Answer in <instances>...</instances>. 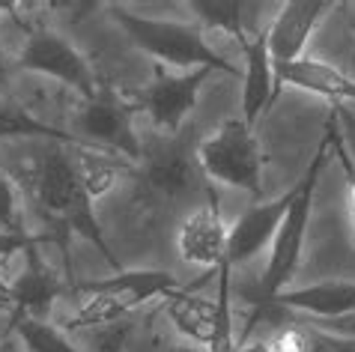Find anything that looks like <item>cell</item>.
<instances>
[{"mask_svg":"<svg viewBox=\"0 0 355 352\" xmlns=\"http://www.w3.org/2000/svg\"><path fill=\"white\" fill-rule=\"evenodd\" d=\"M33 194H36L39 209L57 224V245H60L63 254L69 251L66 248L69 236H81L120 272V260L114 257L111 245H107L93 212V200L87 197L81 176H78L72 146L48 143V150L42 152L33 173Z\"/></svg>","mask_w":355,"mask_h":352,"instance_id":"1","label":"cell"},{"mask_svg":"<svg viewBox=\"0 0 355 352\" xmlns=\"http://www.w3.org/2000/svg\"><path fill=\"white\" fill-rule=\"evenodd\" d=\"M182 290L171 272H116L105 281H72L69 299L75 308L60 319L66 335H84V331L111 326V322L129 319L135 310L150 305L155 299H167L171 292Z\"/></svg>","mask_w":355,"mask_h":352,"instance_id":"2","label":"cell"},{"mask_svg":"<svg viewBox=\"0 0 355 352\" xmlns=\"http://www.w3.org/2000/svg\"><path fill=\"white\" fill-rule=\"evenodd\" d=\"M114 24L132 39L135 48L150 54L153 60L173 72H194V69H212L239 75V69L221 57L215 48L206 42L203 30L191 21H176V18H150L137 15L125 6H107Z\"/></svg>","mask_w":355,"mask_h":352,"instance_id":"3","label":"cell"},{"mask_svg":"<svg viewBox=\"0 0 355 352\" xmlns=\"http://www.w3.org/2000/svg\"><path fill=\"white\" fill-rule=\"evenodd\" d=\"M331 143L329 138H322L317 155H313L308 173L302 176V182L293 188V203L287 215H284L278 233H275L272 245H269V263H266V272L257 283V290L251 292V305L260 308L266 301H272L275 296H281L287 290V283L293 281L295 269H299L302 260V248H304V233H308V221H311V209H313V191H317L320 182V170L325 159H329Z\"/></svg>","mask_w":355,"mask_h":352,"instance_id":"4","label":"cell"},{"mask_svg":"<svg viewBox=\"0 0 355 352\" xmlns=\"http://www.w3.org/2000/svg\"><path fill=\"white\" fill-rule=\"evenodd\" d=\"M194 161L209 185L248 191L251 197L263 194V150L254 129L242 123V116L221 123L212 134L194 146Z\"/></svg>","mask_w":355,"mask_h":352,"instance_id":"5","label":"cell"},{"mask_svg":"<svg viewBox=\"0 0 355 352\" xmlns=\"http://www.w3.org/2000/svg\"><path fill=\"white\" fill-rule=\"evenodd\" d=\"M15 66L24 72L51 78V81L75 90L81 99H93L102 90L90 60L54 27H31L21 51L15 57Z\"/></svg>","mask_w":355,"mask_h":352,"instance_id":"6","label":"cell"},{"mask_svg":"<svg viewBox=\"0 0 355 352\" xmlns=\"http://www.w3.org/2000/svg\"><path fill=\"white\" fill-rule=\"evenodd\" d=\"M135 105L114 90H98L93 99H81L78 107V138L102 152L123 155L125 161H141V138L135 134Z\"/></svg>","mask_w":355,"mask_h":352,"instance_id":"7","label":"cell"},{"mask_svg":"<svg viewBox=\"0 0 355 352\" xmlns=\"http://www.w3.org/2000/svg\"><path fill=\"white\" fill-rule=\"evenodd\" d=\"M212 69H194V72H162L153 84H146L137 102L150 116L153 129L162 138H180L185 120L197 107V96L200 87Z\"/></svg>","mask_w":355,"mask_h":352,"instance_id":"8","label":"cell"},{"mask_svg":"<svg viewBox=\"0 0 355 352\" xmlns=\"http://www.w3.org/2000/svg\"><path fill=\"white\" fill-rule=\"evenodd\" d=\"M137 170H141L146 188L167 203L189 197L197 185V173H200L189 146L180 138H162V134H155L150 143H141Z\"/></svg>","mask_w":355,"mask_h":352,"instance_id":"9","label":"cell"},{"mask_svg":"<svg viewBox=\"0 0 355 352\" xmlns=\"http://www.w3.org/2000/svg\"><path fill=\"white\" fill-rule=\"evenodd\" d=\"M176 254L189 263V266L218 272L227 257V224L218 206V191L215 185H206V203L191 209L180 221L173 233Z\"/></svg>","mask_w":355,"mask_h":352,"instance_id":"10","label":"cell"},{"mask_svg":"<svg viewBox=\"0 0 355 352\" xmlns=\"http://www.w3.org/2000/svg\"><path fill=\"white\" fill-rule=\"evenodd\" d=\"M215 275H218L215 299L200 296V292H191V290H176L167 299H162L164 319L171 322L173 335L182 340H191L197 346L212 344L215 328H218V319H221V308L224 301H230V266L224 263Z\"/></svg>","mask_w":355,"mask_h":352,"instance_id":"11","label":"cell"},{"mask_svg":"<svg viewBox=\"0 0 355 352\" xmlns=\"http://www.w3.org/2000/svg\"><path fill=\"white\" fill-rule=\"evenodd\" d=\"M334 3L325 0H293L278 9V15L272 18V24L266 27V45H269L272 66H287L293 60L304 57L317 24L331 12Z\"/></svg>","mask_w":355,"mask_h":352,"instance_id":"12","label":"cell"},{"mask_svg":"<svg viewBox=\"0 0 355 352\" xmlns=\"http://www.w3.org/2000/svg\"><path fill=\"white\" fill-rule=\"evenodd\" d=\"M293 203V191L281 194L278 200L269 203H257V206L245 209L230 227H227V266H245L248 260H254L257 254L272 245L275 233H278L284 215H287Z\"/></svg>","mask_w":355,"mask_h":352,"instance_id":"13","label":"cell"},{"mask_svg":"<svg viewBox=\"0 0 355 352\" xmlns=\"http://www.w3.org/2000/svg\"><path fill=\"white\" fill-rule=\"evenodd\" d=\"M24 266L12 281V296H15V310H12V322L33 317V319H45V314L51 310L54 301H60L69 296V283L57 278V272L48 266L39 254V245L27 248L24 254Z\"/></svg>","mask_w":355,"mask_h":352,"instance_id":"14","label":"cell"},{"mask_svg":"<svg viewBox=\"0 0 355 352\" xmlns=\"http://www.w3.org/2000/svg\"><path fill=\"white\" fill-rule=\"evenodd\" d=\"M284 87H295L304 93H317L334 105H355V81L340 72L338 66L317 60V57H299L287 66H275V99Z\"/></svg>","mask_w":355,"mask_h":352,"instance_id":"15","label":"cell"},{"mask_svg":"<svg viewBox=\"0 0 355 352\" xmlns=\"http://www.w3.org/2000/svg\"><path fill=\"white\" fill-rule=\"evenodd\" d=\"M245 54V93H242V123L254 129L263 114L275 105V66L266 45V27L242 39Z\"/></svg>","mask_w":355,"mask_h":352,"instance_id":"16","label":"cell"},{"mask_svg":"<svg viewBox=\"0 0 355 352\" xmlns=\"http://www.w3.org/2000/svg\"><path fill=\"white\" fill-rule=\"evenodd\" d=\"M266 305H275L287 314L311 317V319H338L355 314V283L349 281H325L302 290H284Z\"/></svg>","mask_w":355,"mask_h":352,"instance_id":"17","label":"cell"},{"mask_svg":"<svg viewBox=\"0 0 355 352\" xmlns=\"http://www.w3.org/2000/svg\"><path fill=\"white\" fill-rule=\"evenodd\" d=\"M12 138H24V141H48V143H63V146H84V150H96L84 138L78 134H66L63 129H57L51 123L36 120L31 111H24L21 105H15L12 99L0 96V141H12ZM102 152V150H98Z\"/></svg>","mask_w":355,"mask_h":352,"instance_id":"18","label":"cell"},{"mask_svg":"<svg viewBox=\"0 0 355 352\" xmlns=\"http://www.w3.org/2000/svg\"><path fill=\"white\" fill-rule=\"evenodd\" d=\"M72 155H75V168H78V176H81V185H84L87 197H90L93 203L107 197V194L120 185L125 170L137 168V164L125 161L123 155L84 150V146H72Z\"/></svg>","mask_w":355,"mask_h":352,"instance_id":"19","label":"cell"},{"mask_svg":"<svg viewBox=\"0 0 355 352\" xmlns=\"http://www.w3.org/2000/svg\"><path fill=\"white\" fill-rule=\"evenodd\" d=\"M260 6H251V3H236V0H194L189 3V12L197 15V21L212 27V30H221V33H230L242 42L245 36L257 33L260 27H254V15Z\"/></svg>","mask_w":355,"mask_h":352,"instance_id":"20","label":"cell"},{"mask_svg":"<svg viewBox=\"0 0 355 352\" xmlns=\"http://www.w3.org/2000/svg\"><path fill=\"white\" fill-rule=\"evenodd\" d=\"M9 328L18 340V352H84L60 326H54L48 319L24 317L15 319Z\"/></svg>","mask_w":355,"mask_h":352,"instance_id":"21","label":"cell"},{"mask_svg":"<svg viewBox=\"0 0 355 352\" xmlns=\"http://www.w3.org/2000/svg\"><path fill=\"white\" fill-rule=\"evenodd\" d=\"M0 230L3 233H27L24 230V206L12 176L0 164Z\"/></svg>","mask_w":355,"mask_h":352,"instance_id":"22","label":"cell"},{"mask_svg":"<svg viewBox=\"0 0 355 352\" xmlns=\"http://www.w3.org/2000/svg\"><path fill=\"white\" fill-rule=\"evenodd\" d=\"M42 242H57V236H48V233L33 236V233H3L0 230V269H3L12 257L24 254L27 248H33V245H42Z\"/></svg>","mask_w":355,"mask_h":352,"instance_id":"23","label":"cell"},{"mask_svg":"<svg viewBox=\"0 0 355 352\" xmlns=\"http://www.w3.org/2000/svg\"><path fill=\"white\" fill-rule=\"evenodd\" d=\"M329 141L334 146V152L340 155V164H343V173H347V188H349V215H352V224H355V168H352V161L347 159V152H343V146H340V138H338V125H334V120H329Z\"/></svg>","mask_w":355,"mask_h":352,"instance_id":"24","label":"cell"},{"mask_svg":"<svg viewBox=\"0 0 355 352\" xmlns=\"http://www.w3.org/2000/svg\"><path fill=\"white\" fill-rule=\"evenodd\" d=\"M313 352H355V340H343V337H331V335H322V331H313Z\"/></svg>","mask_w":355,"mask_h":352,"instance_id":"25","label":"cell"},{"mask_svg":"<svg viewBox=\"0 0 355 352\" xmlns=\"http://www.w3.org/2000/svg\"><path fill=\"white\" fill-rule=\"evenodd\" d=\"M0 310L3 314L12 317V310H15V296H12V281L3 278V272H0Z\"/></svg>","mask_w":355,"mask_h":352,"instance_id":"26","label":"cell"},{"mask_svg":"<svg viewBox=\"0 0 355 352\" xmlns=\"http://www.w3.org/2000/svg\"><path fill=\"white\" fill-rule=\"evenodd\" d=\"M164 352H206V346H197L191 340H182V337H173L171 344L164 346Z\"/></svg>","mask_w":355,"mask_h":352,"instance_id":"27","label":"cell"},{"mask_svg":"<svg viewBox=\"0 0 355 352\" xmlns=\"http://www.w3.org/2000/svg\"><path fill=\"white\" fill-rule=\"evenodd\" d=\"M236 352H275V349L266 344V337H257V340H242Z\"/></svg>","mask_w":355,"mask_h":352,"instance_id":"28","label":"cell"},{"mask_svg":"<svg viewBox=\"0 0 355 352\" xmlns=\"http://www.w3.org/2000/svg\"><path fill=\"white\" fill-rule=\"evenodd\" d=\"M9 84V60H6V51H3V42H0V96H3Z\"/></svg>","mask_w":355,"mask_h":352,"instance_id":"29","label":"cell"}]
</instances>
